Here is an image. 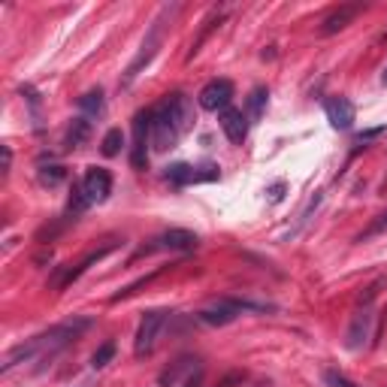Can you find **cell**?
Masks as SVG:
<instances>
[{"label":"cell","instance_id":"cell-1","mask_svg":"<svg viewBox=\"0 0 387 387\" xmlns=\"http://www.w3.org/2000/svg\"><path fill=\"white\" fill-rule=\"evenodd\" d=\"M91 327V318H70L64 321V324H54L52 330H45V333L27 339V342L9 348V351L3 354V363H0V372H9L13 366L18 363H27L34 360V357H54L61 351V348H67L73 339H79L85 330Z\"/></svg>","mask_w":387,"mask_h":387},{"label":"cell","instance_id":"cell-2","mask_svg":"<svg viewBox=\"0 0 387 387\" xmlns=\"http://www.w3.org/2000/svg\"><path fill=\"white\" fill-rule=\"evenodd\" d=\"M179 13V6L173 3V6H163L161 9V15L152 22V27H149V34H145V40H143V45H140V52H136V58L131 61V67H127V73H124V79H122V85H131V82L140 76V73L149 67L152 64V58L158 54V49H161V43H163V31H167V24L173 22V15Z\"/></svg>","mask_w":387,"mask_h":387},{"label":"cell","instance_id":"cell-3","mask_svg":"<svg viewBox=\"0 0 387 387\" xmlns=\"http://www.w3.org/2000/svg\"><path fill=\"white\" fill-rule=\"evenodd\" d=\"M270 306H263V302H248V300H218L212 302V306L200 309L197 312V321H203L206 327H227L233 324V321L242 315V312H266Z\"/></svg>","mask_w":387,"mask_h":387},{"label":"cell","instance_id":"cell-4","mask_svg":"<svg viewBox=\"0 0 387 387\" xmlns=\"http://www.w3.org/2000/svg\"><path fill=\"white\" fill-rule=\"evenodd\" d=\"M167 318H170V312L158 309V312H149V315L140 321V330H136V339H133L136 357H145L154 351V345H158V339H161V330L167 327Z\"/></svg>","mask_w":387,"mask_h":387},{"label":"cell","instance_id":"cell-5","mask_svg":"<svg viewBox=\"0 0 387 387\" xmlns=\"http://www.w3.org/2000/svg\"><path fill=\"white\" fill-rule=\"evenodd\" d=\"M158 112L167 118L173 127H176L179 136H185L191 127H194V103H191L188 94H173V97H167L158 106Z\"/></svg>","mask_w":387,"mask_h":387},{"label":"cell","instance_id":"cell-6","mask_svg":"<svg viewBox=\"0 0 387 387\" xmlns=\"http://www.w3.org/2000/svg\"><path fill=\"white\" fill-rule=\"evenodd\" d=\"M152 112L154 109H145V112H136V118H133V145H131L133 170L149 167V149H145V145L152 143Z\"/></svg>","mask_w":387,"mask_h":387},{"label":"cell","instance_id":"cell-7","mask_svg":"<svg viewBox=\"0 0 387 387\" xmlns=\"http://www.w3.org/2000/svg\"><path fill=\"white\" fill-rule=\"evenodd\" d=\"M167 182H173L176 188H188V185H200V182H215L221 179V170L206 163V167H194V163H173L167 167Z\"/></svg>","mask_w":387,"mask_h":387},{"label":"cell","instance_id":"cell-8","mask_svg":"<svg viewBox=\"0 0 387 387\" xmlns=\"http://www.w3.org/2000/svg\"><path fill=\"white\" fill-rule=\"evenodd\" d=\"M230 100H233V82L230 79H212L197 94V103L206 109V112H218V115L230 106Z\"/></svg>","mask_w":387,"mask_h":387},{"label":"cell","instance_id":"cell-9","mask_svg":"<svg viewBox=\"0 0 387 387\" xmlns=\"http://www.w3.org/2000/svg\"><path fill=\"white\" fill-rule=\"evenodd\" d=\"M372 324H375V312H372L370 302H366L363 309H357L351 315V324H348V333H345V345L351 348V351H360L372 336Z\"/></svg>","mask_w":387,"mask_h":387},{"label":"cell","instance_id":"cell-10","mask_svg":"<svg viewBox=\"0 0 387 387\" xmlns=\"http://www.w3.org/2000/svg\"><path fill=\"white\" fill-rule=\"evenodd\" d=\"M118 248V242H109V245H103V248H94L85 261H79L76 266H70V270H64V266H58V272H54V279H52V288H67V284H73V282H79L82 279V272H88L94 263H100L103 257L109 254V251H115Z\"/></svg>","mask_w":387,"mask_h":387},{"label":"cell","instance_id":"cell-11","mask_svg":"<svg viewBox=\"0 0 387 387\" xmlns=\"http://www.w3.org/2000/svg\"><path fill=\"white\" fill-rule=\"evenodd\" d=\"M82 188H85L91 203H103L112 194V173L103 167H88L85 176H82Z\"/></svg>","mask_w":387,"mask_h":387},{"label":"cell","instance_id":"cell-12","mask_svg":"<svg viewBox=\"0 0 387 387\" xmlns=\"http://www.w3.org/2000/svg\"><path fill=\"white\" fill-rule=\"evenodd\" d=\"M324 112H327V122L336 127V131H351L354 127V118H357V109L348 97H330L324 100Z\"/></svg>","mask_w":387,"mask_h":387},{"label":"cell","instance_id":"cell-13","mask_svg":"<svg viewBox=\"0 0 387 387\" xmlns=\"http://www.w3.org/2000/svg\"><path fill=\"white\" fill-rule=\"evenodd\" d=\"M200 245V236L191 233V230H182V227H170L158 236V245H149L145 251H154V248H170V251H194Z\"/></svg>","mask_w":387,"mask_h":387},{"label":"cell","instance_id":"cell-14","mask_svg":"<svg viewBox=\"0 0 387 387\" xmlns=\"http://www.w3.org/2000/svg\"><path fill=\"white\" fill-rule=\"evenodd\" d=\"M218 122H221V131H224V136L230 143H242L245 136H248V115L242 112V109H233V106H227L224 112L218 115Z\"/></svg>","mask_w":387,"mask_h":387},{"label":"cell","instance_id":"cell-15","mask_svg":"<svg viewBox=\"0 0 387 387\" xmlns=\"http://www.w3.org/2000/svg\"><path fill=\"white\" fill-rule=\"evenodd\" d=\"M363 13V6L360 3H348V6H339V9H333V13H330L324 22H321V34L324 36H333V34H339L342 31V27H348L354 22L357 15Z\"/></svg>","mask_w":387,"mask_h":387},{"label":"cell","instance_id":"cell-16","mask_svg":"<svg viewBox=\"0 0 387 387\" xmlns=\"http://www.w3.org/2000/svg\"><path fill=\"white\" fill-rule=\"evenodd\" d=\"M194 372H200L197 357H179V360L173 363L170 370H163V372H161L158 384H161V387H173V384H179V381H188Z\"/></svg>","mask_w":387,"mask_h":387},{"label":"cell","instance_id":"cell-17","mask_svg":"<svg viewBox=\"0 0 387 387\" xmlns=\"http://www.w3.org/2000/svg\"><path fill=\"white\" fill-rule=\"evenodd\" d=\"M88 136H91V122L85 115H79V118H73V122L67 124V131H64V149H79V145H85L88 143Z\"/></svg>","mask_w":387,"mask_h":387},{"label":"cell","instance_id":"cell-18","mask_svg":"<svg viewBox=\"0 0 387 387\" xmlns=\"http://www.w3.org/2000/svg\"><path fill=\"white\" fill-rule=\"evenodd\" d=\"M79 112L85 118H97L106 112V100H103V91H88V94L79 97Z\"/></svg>","mask_w":387,"mask_h":387},{"label":"cell","instance_id":"cell-19","mask_svg":"<svg viewBox=\"0 0 387 387\" xmlns=\"http://www.w3.org/2000/svg\"><path fill=\"white\" fill-rule=\"evenodd\" d=\"M266 97H270V91H266L263 85L261 88H254L251 94H248V118L251 122H257V118H263V109H266Z\"/></svg>","mask_w":387,"mask_h":387},{"label":"cell","instance_id":"cell-20","mask_svg":"<svg viewBox=\"0 0 387 387\" xmlns=\"http://www.w3.org/2000/svg\"><path fill=\"white\" fill-rule=\"evenodd\" d=\"M122 145H124L122 127H112V131H106L103 143H100V152H103V158H115V154L122 152Z\"/></svg>","mask_w":387,"mask_h":387},{"label":"cell","instance_id":"cell-21","mask_svg":"<svg viewBox=\"0 0 387 387\" xmlns=\"http://www.w3.org/2000/svg\"><path fill=\"white\" fill-rule=\"evenodd\" d=\"M91 206V200H88V194L85 188H82V182H73V188H70V203H67V212H73V215H82Z\"/></svg>","mask_w":387,"mask_h":387},{"label":"cell","instance_id":"cell-22","mask_svg":"<svg viewBox=\"0 0 387 387\" xmlns=\"http://www.w3.org/2000/svg\"><path fill=\"white\" fill-rule=\"evenodd\" d=\"M112 357H115V342H103L94 351V357H91V366H94V370H103V366L112 363Z\"/></svg>","mask_w":387,"mask_h":387},{"label":"cell","instance_id":"cell-23","mask_svg":"<svg viewBox=\"0 0 387 387\" xmlns=\"http://www.w3.org/2000/svg\"><path fill=\"white\" fill-rule=\"evenodd\" d=\"M64 179H67V170L58 167V163H52V167H43V170H40V182H43V185H49V188L61 185Z\"/></svg>","mask_w":387,"mask_h":387},{"label":"cell","instance_id":"cell-24","mask_svg":"<svg viewBox=\"0 0 387 387\" xmlns=\"http://www.w3.org/2000/svg\"><path fill=\"white\" fill-rule=\"evenodd\" d=\"M384 230H387V212H384V215H379V218H375V221H372V224H370V230H366V233L360 236V242H363V239H372V236H379V233H384Z\"/></svg>","mask_w":387,"mask_h":387},{"label":"cell","instance_id":"cell-25","mask_svg":"<svg viewBox=\"0 0 387 387\" xmlns=\"http://www.w3.org/2000/svg\"><path fill=\"white\" fill-rule=\"evenodd\" d=\"M324 381H327L330 387H357L354 381H348L345 375H339V372H333V370H330V372H324Z\"/></svg>","mask_w":387,"mask_h":387},{"label":"cell","instance_id":"cell-26","mask_svg":"<svg viewBox=\"0 0 387 387\" xmlns=\"http://www.w3.org/2000/svg\"><path fill=\"white\" fill-rule=\"evenodd\" d=\"M242 379H245V375H242V372H230V375H227V379H224V381H221L218 387H233V384H242Z\"/></svg>","mask_w":387,"mask_h":387},{"label":"cell","instance_id":"cell-27","mask_svg":"<svg viewBox=\"0 0 387 387\" xmlns=\"http://www.w3.org/2000/svg\"><path fill=\"white\" fill-rule=\"evenodd\" d=\"M9 163H13V152H9V145H3V173L9 170Z\"/></svg>","mask_w":387,"mask_h":387},{"label":"cell","instance_id":"cell-28","mask_svg":"<svg viewBox=\"0 0 387 387\" xmlns=\"http://www.w3.org/2000/svg\"><path fill=\"white\" fill-rule=\"evenodd\" d=\"M182 387H200V372H194L188 381H182Z\"/></svg>","mask_w":387,"mask_h":387},{"label":"cell","instance_id":"cell-29","mask_svg":"<svg viewBox=\"0 0 387 387\" xmlns=\"http://www.w3.org/2000/svg\"><path fill=\"white\" fill-rule=\"evenodd\" d=\"M282 191H284V185H282V182H279V185H275V188H272V200H282Z\"/></svg>","mask_w":387,"mask_h":387},{"label":"cell","instance_id":"cell-30","mask_svg":"<svg viewBox=\"0 0 387 387\" xmlns=\"http://www.w3.org/2000/svg\"><path fill=\"white\" fill-rule=\"evenodd\" d=\"M381 85H387V67H384V73H381Z\"/></svg>","mask_w":387,"mask_h":387},{"label":"cell","instance_id":"cell-31","mask_svg":"<svg viewBox=\"0 0 387 387\" xmlns=\"http://www.w3.org/2000/svg\"><path fill=\"white\" fill-rule=\"evenodd\" d=\"M76 387H91V384H88V381H82V384H76Z\"/></svg>","mask_w":387,"mask_h":387}]
</instances>
